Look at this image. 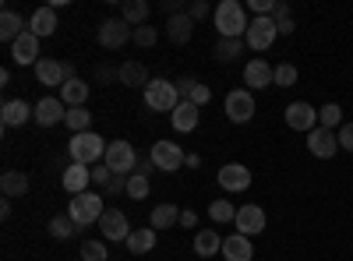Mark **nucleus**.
<instances>
[{"instance_id":"11","label":"nucleus","mask_w":353,"mask_h":261,"mask_svg":"<svg viewBox=\"0 0 353 261\" xmlns=\"http://www.w3.org/2000/svg\"><path fill=\"white\" fill-rule=\"evenodd\" d=\"M307 152H311L314 159H332V156L339 152V134L329 131V127H314V131L307 134Z\"/></svg>"},{"instance_id":"16","label":"nucleus","mask_w":353,"mask_h":261,"mask_svg":"<svg viewBox=\"0 0 353 261\" xmlns=\"http://www.w3.org/2000/svg\"><path fill=\"white\" fill-rule=\"evenodd\" d=\"M244 85L251 92L269 89V85H276V67L269 61H261V56H254V61H248V67H244Z\"/></svg>"},{"instance_id":"39","label":"nucleus","mask_w":353,"mask_h":261,"mask_svg":"<svg viewBox=\"0 0 353 261\" xmlns=\"http://www.w3.org/2000/svg\"><path fill=\"white\" fill-rule=\"evenodd\" d=\"M106 258H110V251H106L103 240H85L81 244V261H106Z\"/></svg>"},{"instance_id":"46","label":"nucleus","mask_w":353,"mask_h":261,"mask_svg":"<svg viewBox=\"0 0 353 261\" xmlns=\"http://www.w3.org/2000/svg\"><path fill=\"white\" fill-rule=\"evenodd\" d=\"M121 81V67H110V64H99L96 67V81Z\"/></svg>"},{"instance_id":"29","label":"nucleus","mask_w":353,"mask_h":261,"mask_svg":"<svg viewBox=\"0 0 353 261\" xmlns=\"http://www.w3.org/2000/svg\"><path fill=\"white\" fill-rule=\"evenodd\" d=\"M152 247H156V229H152V226L131 229V237H128V251H131V254H149Z\"/></svg>"},{"instance_id":"44","label":"nucleus","mask_w":353,"mask_h":261,"mask_svg":"<svg viewBox=\"0 0 353 261\" xmlns=\"http://www.w3.org/2000/svg\"><path fill=\"white\" fill-rule=\"evenodd\" d=\"M110 180H113V169H110L106 163L92 169V184H96V187H110Z\"/></svg>"},{"instance_id":"3","label":"nucleus","mask_w":353,"mask_h":261,"mask_svg":"<svg viewBox=\"0 0 353 261\" xmlns=\"http://www.w3.org/2000/svg\"><path fill=\"white\" fill-rule=\"evenodd\" d=\"M181 92H176V81H166V78H152L149 89H145V106L156 109V113H173L181 106Z\"/></svg>"},{"instance_id":"35","label":"nucleus","mask_w":353,"mask_h":261,"mask_svg":"<svg viewBox=\"0 0 353 261\" xmlns=\"http://www.w3.org/2000/svg\"><path fill=\"white\" fill-rule=\"evenodd\" d=\"M74 233H78V226H74L71 216H57V219H50V237H53V240H71Z\"/></svg>"},{"instance_id":"22","label":"nucleus","mask_w":353,"mask_h":261,"mask_svg":"<svg viewBox=\"0 0 353 261\" xmlns=\"http://www.w3.org/2000/svg\"><path fill=\"white\" fill-rule=\"evenodd\" d=\"M36 78L39 85H50V89H64V64L53 61V56H43L36 64Z\"/></svg>"},{"instance_id":"27","label":"nucleus","mask_w":353,"mask_h":261,"mask_svg":"<svg viewBox=\"0 0 353 261\" xmlns=\"http://www.w3.org/2000/svg\"><path fill=\"white\" fill-rule=\"evenodd\" d=\"M170 121H173V127H176V131H184V134H188V131H194V127H198L201 113H198V106H194V103H181V106L173 109V117H170Z\"/></svg>"},{"instance_id":"34","label":"nucleus","mask_w":353,"mask_h":261,"mask_svg":"<svg viewBox=\"0 0 353 261\" xmlns=\"http://www.w3.org/2000/svg\"><path fill=\"white\" fill-rule=\"evenodd\" d=\"M74 134H85V131H92V113H88L85 106H74V109H68V121H64Z\"/></svg>"},{"instance_id":"31","label":"nucleus","mask_w":353,"mask_h":261,"mask_svg":"<svg viewBox=\"0 0 353 261\" xmlns=\"http://www.w3.org/2000/svg\"><path fill=\"white\" fill-rule=\"evenodd\" d=\"M149 226H152V229L181 226V209H176V205H156V209H152V216H149Z\"/></svg>"},{"instance_id":"54","label":"nucleus","mask_w":353,"mask_h":261,"mask_svg":"<svg viewBox=\"0 0 353 261\" xmlns=\"http://www.w3.org/2000/svg\"><path fill=\"white\" fill-rule=\"evenodd\" d=\"M184 166H191V169L201 166V156H198V152H188V163H184Z\"/></svg>"},{"instance_id":"40","label":"nucleus","mask_w":353,"mask_h":261,"mask_svg":"<svg viewBox=\"0 0 353 261\" xmlns=\"http://www.w3.org/2000/svg\"><path fill=\"white\" fill-rule=\"evenodd\" d=\"M297 85V67L293 64H276V89H293Z\"/></svg>"},{"instance_id":"5","label":"nucleus","mask_w":353,"mask_h":261,"mask_svg":"<svg viewBox=\"0 0 353 261\" xmlns=\"http://www.w3.org/2000/svg\"><path fill=\"white\" fill-rule=\"evenodd\" d=\"M106 166H110L113 173H121V177H131V173L138 169V152H134V145L124 141V138L110 141V149H106Z\"/></svg>"},{"instance_id":"32","label":"nucleus","mask_w":353,"mask_h":261,"mask_svg":"<svg viewBox=\"0 0 353 261\" xmlns=\"http://www.w3.org/2000/svg\"><path fill=\"white\" fill-rule=\"evenodd\" d=\"M121 18L128 21V25H145V18H149V4H145V0H124L121 4Z\"/></svg>"},{"instance_id":"47","label":"nucleus","mask_w":353,"mask_h":261,"mask_svg":"<svg viewBox=\"0 0 353 261\" xmlns=\"http://www.w3.org/2000/svg\"><path fill=\"white\" fill-rule=\"evenodd\" d=\"M121 191H128V177H121V173H113V180H110L106 194H121Z\"/></svg>"},{"instance_id":"33","label":"nucleus","mask_w":353,"mask_h":261,"mask_svg":"<svg viewBox=\"0 0 353 261\" xmlns=\"http://www.w3.org/2000/svg\"><path fill=\"white\" fill-rule=\"evenodd\" d=\"M346 121H343V106L339 103H325L318 109V127H329V131H336V127H343Z\"/></svg>"},{"instance_id":"43","label":"nucleus","mask_w":353,"mask_h":261,"mask_svg":"<svg viewBox=\"0 0 353 261\" xmlns=\"http://www.w3.org/2000/svg\"><path fill=\"white\" fill-rule=\"evenodd\" d=\"M209 99H212V92H209V85H198V81H194V89H191V96H188L184 103H194V106L201 109V106L209 103Z\"/></svg>"},{"instance_id":"36","label":"nucleus","mask_w":353,"mask_h":261,"mask_svg":"<svg viewBox=\"0 0 353 261\" xmlns=\"http://www.w3.org/2000/svg\"><path fill=\"white\" fill-rule=\"evenodd\" d=\"M241 53H244V39H219L216 43V61H223V64L237 61Z\"/></svg>"},{"instance_id":"20","label":"nucleus","mask_w":353,"mask_h":261,"mask_svg":"<svg viewBox=\"0 0 353 261\" xmlns=\"http://www.w3.org/2000/svg\"><path fill=\"white\" fill-rule=\"evenodd\" d=\"M191 32H194V21H191V14H188V11H184V14L166 18V39H170L173 46L191 43Z\"/></svg>"},{"instance_id":"14","label":"nucleus","mask_w":353,"mask_h":261,"mask_svg":"<svg viewBox=\"0 0 353 261\" xmlns=\"http://www.w3.org/2000/svg\"><path fill=\"white\" fill-rule=\"evenodd\" d=\"M68 121V106L61 96H46L36 103V124L39 127H53V124H64Z\"/></svg>"},{"instance_id":"21","label":"nucleus","mask_w":353,"mask_h":261,"mask_svg":"<svg viewBox=\"0 0 353 261\" xmlns=\"http://www.w3.org/2000/svg\"><path fill=\"white\" fill-rule=\"evenodd\" d=\"M223 258H226V261H251V258H254L251 237H244V233L223 237Z\"/></svg>"},{"instance_id":"12","label":"nucleus","mask_w":353,"mask_h":261,"mask_svg":"<svg viewBox=\"0 0 353 261\" xmlns=\"http://www.w3.org/2000/svg\"><path fill=\"white\" fill-rule=\"evenodd\" d=\"M286 127L311 134V131L318 127V109H314L311 103H290V106H286Z\"/></svg>"},{"instance_id":"50","label":"nucleus","mask_w":353,"mask_h":261,"mask_svg":"<svg viewBox=\"0 0 353 261\" xmlns=\"http://www.w3.org/2000/svg\"><path fill=\"white\" fill-rule=\"evenodd\" d=\"M272 18H276V21H286V18H290V4H286V0H279V4H276Z\"/></svg>"},{"instance_id":"53","label":"nucleus","mask_w":353,"mask_h":261,"mask_svg":"<svg viewBox=\"0 0 353 261\" xmlns=\"http://www.w3.org/2000/svg\"><path fill=\"white\" fill-rule=\"evenodd\" d=\"M0 219H11V198L0 201Z\"/></svg>"},{"instance_id":"18","label":"nucleus","mask_w":353,"mask_h":261,"mask_svg":"<svg viewBox=\"0 0 353 261\" xmlns=\"http://www.w3.org/2000/svg\"><path fill=\"white\" fill-rule=\"evenodd\" d=\"M61 184H64V191H68L71 198H78V194L88 191V184H92V169L81 166V163H71V166H64V173H61Z\"/></svg>"},{"instance_id":"19","label":"nucleus","mask_w":353,"mask_h":261,"mask_svg":"<svg viewBox=\"0 0 353 261\" xmlns=\"http://www.w3.org/2000/svg\"><path fill=\"white\" fill-rule=\"evenodd\" d=\"M233 226H237V233L244 237H258L265 229V209L261 205H244L237 209V219H233Z\"/></svg>"},{"instance_id":"45","label":"nucleus","mask_w":353,"mask_h":261,"mask_svg":"<svg viewBox=\"0 0 353 261\" xmlns=\"http://www.w3.org/2000/svg\"><path fill=\"white\" fill-rule=\"evenodd\" d=\"M336 134H339V149L353 152V121H346V124H343V127H339Z\"/></svg>"},{"instance_id":"6","label":"nucleus","mask_w":353,"mask_h":261,"mask_svg":"<svg viewBox=\"0 0 353 261\" xmlns=\"http://www.w3.org/2000/svg\"><path fill=\"white\" fill-rule=\"evenodd\" d=\"M149 159L156 163L159 173H176L188 163V152H181V145H176V141H152Z\"/></svg>"},{"instance_id":"48","label":"nucleus","mask_w":353,"mask_h":261,"mask_svg":"<svg viewBox=\"0 0 353 261\" xmlns=\"http://www.w3.org/2000/svg\"><path fill=\"white\" fill-rule=\"evenodd\" d=\"M134 173H141V177H152V173H156V163H152L149 156H145V159L138 156V169H134Z\"/></svg>"},{"instance_id":"17","label":"nucleus","mask_w":353,"mask_h":261,"mask_svg":"<svg viewBox=\"0 0 353 261\" xmlns=\"http://www.w3.org/2000/svg\"><path fill=\"white\" fill-rule=\"evenodd\" d=\"M28 121H36V106H28L25 99H8L0 106V124L4 127H21Z\"/></svg>"},{"instance_id":"13","label":"nucleus","mask_w":353,"mask_h":261,"mask_svg":"<svg viewBox=\"0 0 353 261\" xmlns=\"http://www.w3.org/2000/svg\"><path fill=\"white\" fill-rule=\"evenodd\" d=\"M11 61L21 64V67H25V64H32V67H36V64L43 61V56H39V36H32V32L25 28V32L11 43Z\"/></svg>"},{"instance_id":"49","label":"nucleus","mask_w":353,"mask_h":261,"mask_svg":"<svg viewBox=\"0 0 353 261\" xmlns=\"http://www.w3.org/2000/svg\"><path fill=\"white\" fill-rule=\"evenodd\" d=\"M191 89H194V81H191V78H181V81H176V92H181V99H188Z\"/></svg>"},{"instance_id":"28","label":"nucleus","mask_w":353,"mask_h":261,"mask_svg":"<svg viewBox=\"0 0 353 261\" xmlns=\"http://www.w3.org/2000/svg\"><path fill=\"white\" fill-rule=\"evenodd\" d=\"M61 99H64V106H68V109H74V106H85V103H88V85H85L81 78H71V81H64Z\"/></svg>"},{"instance_id":"2","label":"nucleus","mask_w":353,"mask_h":261,"mask_svg":"<svg viewBox=\"0 0 353 261\" xmlns=\"http://www.w3.org/2000/svg\"><path fill=\"white\" fill-rule=\"evenodd\" d=\"M106 149H110V145H106L96 131L74 134V138L68 141V156H71V163H81V166H92V163L106 159Z\"/></svg>"},{"instance_id":"1","label":"nucleus","mask_w":353,"mask_h":261,"mask_svg":"<svg viewBox=\"0 0 353 261\" xmlns=\"http://www.w3.org/2000/svg\"><path fill=\"white\" fill-rule=\"evenodd\" d=\"M212 21L219 28V39H244L248 36V25H251L241 0H219Z\"/></svg>"},{"instance_id":"7","label":"nucleus","mask_w":353,"mask_h":261,"mask_svg":"<svg viewBox=\"0 0 353 261\" xmlns=\"http://www.w3.org/2000/svg\"><path fill=\"white\" fill-rule=\"evenodd\" d=\"M131 39H134V28L124 18H106L99 25V46H106V50H124Z\"/></svg>"},{"instance_id":"25","label":"nucleus","mask_w":353,"mask_h":261,"mask_svg":"<svg viewBox=\"0 0 353 261\" xmlns=\"http://www.w3.org/2000/svg\"><path fill=\"white\" fill-rule=\"evenodd\" d=\"M28 32L39 36V39L53 36V32H57V11H53V8H39V11H32V18H28Z\"/></svg>"},{"instance_id":"24","label":"nucleus","mask_w":353,"mask_h":261,"mask_svg":"<svg viewBox=\"0 0 353 261\" xmlns=\"http://www.w3.org/2000/svg\"><path fill=\"white\" fill-rule=\"evenodd\" d=\"M194 254H198V258H216V254H223L219 229H198V233H194Z\"/></svg>"},{"instance_id":"4","label":"nucleus","mask_w":353,"mask_h":261,"mask_svg":"<svg viewBox=\"0 0 353 261\" xmlns=\"http://www.w3.org/2000/svg\"><path fill=\"white\" fill-rule=\"evenodd\" d=\"M103 212H106V205H103V198H99L96 191H85V194L71 198V205H68V216L74 219V226H78V229L99 222V219H103Z\"/></svg>"},{"instance_id":"23","label":"nucleus","mask_w":353,"mask_h":261,"mask_svg":"<svg viewBox=\"0 0 353 261\" xmlns=\"http://www.w3.org/2000/svg\"><path fill=\"white\" fill-rule=\"evenodd\" d=\"M149 67H145V64H138V61H124L121 64V85H128V89H149Z\"/></svg>"},{"instance_id":"8","label":"nucleus","mask_w":353,"mask_h":261,"mask_svg":"<svg viewBox=\"0 0 353 261\" xmlns=\"http://www.w3.org/2000/svg\"><path fill=\"white\" fill-rule=\"evenodd\" d=\"M276 36H279V28H276V18H251V25H248V36H244V43L254 50V53H265L272 43H276Z\"/></svg>"},{"instance_id":"37","label":"nucleus","mask_w":353,"mask_h":261,"mask_svg":"<svg viewBox=\"0 0 353 261\" xmlns=\"http://www.w3.org/2000/svg\"><path fill=\"white\" fill-rule=\"evenodd\" d=\"M209 219H212L216 226H223V222H233V219H237V209H233L226 198H219V201H212V205H209Z\"/></svg>"},{"instance_id":"41","label":"nucleus","mask_w":353,"mask_h":261,"mask_svg":"<svg viewBox=\"0 0 353 261\" xmlns=\"http://www.w3.org/2000/svg\"><path fill=\"white\" fill-rule=\"evenodd\" d=\"M159 43V32L152 25H141V28H134V46H141V50H149V46H156Z\"/></svg>"},{"instance_id":"38","label":"nucleus","mask_w":353,"mask_h":261,"mask_svg":"<svg viewBox=\"0 0 353 261\" xmlns=\"http://www.w3.org/2000/svg\"><path fill=\"white\" fill-rule=\"evenodd\" d=\"M149 191H152V184H149V177H141V173H131L128 177V198L131 201H141V198H149Z\"/></svg>"},{"instance_id":"10","label":"nucleus","mask_w":353,"mask_h":261,"mask_svg":"<svg viewBox=\"0 0 353 261\" xmlns=\"http://www.w3.org/2000/svg\"><path fill=\"white\" fill-rule=\"evenodd\" d=\"M251 169L244 166V163H226V166H219V187L226 191V194H241V191H248L251 187Z\"/></svg>"},{"instance_id":"9","label":"nucleus","mask_w":353,"mask_h":261,"mask_svg":"<svg viewBox=\"0 0 353 261\" xmlns=\"http://www.w3.org/2000/svg\"><path fill=\"white\" fill-rule=\"evenodd\" d=\"M223 109H226V117H230L233 124H248V121L254 117V96H251V89H233V92H226Z\"/></svg>"},{"instance_id":"15","label":"nucleus","mask_w":353,"mask_h":261,"mask_svg":"<svg viewBox=\"0 0 353 261\" xmlns=\"http://www.w3.org/2000/svg\"><path fill=\"white\" fill-rule=\"evenodd\" d=\"M96 226L103 229L106 240H124V244H128V237H131V222H128V216H124L121 209H106Z\"/></svg>"},{"instance_id":"42","label":"nucleus","mask_w":353,"mask_h":261,"mask_svg":"<svg viewBox=\"0 0 353 261\" xmlns=\"http://www.w3.org/2000/svg\"><path fill=\"white\" fill-rule=\"evenodd\" d=\"M188 14H191V21H201V18L216 14V8L209 4V0H191V4H188Z\"/></svg>"},{"instance_id":"51","label":"nucleus","mask_w":353,"mask_h":261,"mask_svg":"<svg viewBox=\"0 0 353 261\" xmlns=\"http://www.w3.org/2000/svg\"><path fill=\"white\" fill-rule=\"evenodd\" d=\"M276 28H279V36H290L297 25H293V18H286V21H276Z\"/></svg>"},{"instance_id":"26","label":"nucleus","mask_w":353,"mask_h":261,"mask_svg":"<svg viewBox=\"0 0 353 261\" xmlns=\"http://www.w3.org/2000/svg\"><path fill=\"white\" fill-rule=\"evenodd\" d=\"M25 28L28 21H21V14H14L11 8H4V14H0V43H14Z\"/></svg>"},{"instance_id":"30","label":"nucleus","mask_w":353,"mask_h":261,"mask_svg":"<svg viewBox=\"0 0 353 261\" xmlns=\"http://www.w3.org/2000/svg\"><path fill=\"white\" fill-rule=\"evenodd\" d=\"M0 191H4V198H21V194H28V177L21 169H8L0 177Z\"/></svg>"},{"instance_id":"52","label":"nucleus","mask_w":353,"mask_h":261,"mask_svg":"<svg viewBox=\"0 0 353 261\" xmlns=\"http://www.w3.org/2000/svg\"><path fill=\"white\" fill-rule=\"evenodd\" d=\"M181 226H188V229H191V226H198V216H194L191 209H188V212H181Z\"/></svg>"}]
</instances>
